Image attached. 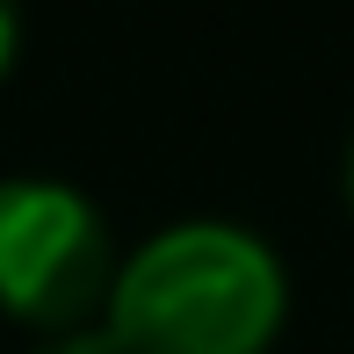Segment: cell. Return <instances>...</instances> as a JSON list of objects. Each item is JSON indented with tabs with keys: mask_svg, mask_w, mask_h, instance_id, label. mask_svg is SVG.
<instances>
[{
	"mask_svg": "<svg viewBox=\"0 0 354 354\" xmlns=\"http://www.w3.org/2000/svg\"><path fill=\"white\" fill-rule=\"evenodd\" d=\"M289 311V275L268 239L224 217L152 232L109 282L116 354H268Z\"/></svg>",
	"mask_w": 354,
	"mask_h": 354,
	"instance_id": "6da1fadb",
	"label": "cell"
},
{
	"mask_svg": "<svg viewBox=\"0 0 354 354\" xmlns=\"http://www.w3.org/2000/svg\"><path fill=\"white\" fill-rule=\"evenodd\" d=\"M109 282V232L80 188L44 174L0 181V311L22 326H73Z\"/></svg>",
	"mask_w": 354,
	"mask_h": 354,
	"instance_id": "7a4b0ae2",
	"label": "cell"
},
{
	"mask_svg": "<svg viewBox=\"0 0 354 354\" xmlns=\"http://www.w3.org/2000/svg\"><path fill=\"white\" fill-rule=\"evenodd\" d=\"M15 44H22V15H15V0H0V80L15 66Z\"/></svg>",
	"mask_w": 354,
	"mask_h": 354,
	"instance_id": "3957f363",
	"label": "cell"
},
{
	"mask_svg": "<svg viewBox=\"0 0 354 354\" xmlns=\"http://www.w3.org/2000/svg\"><path fill=\"white\" fill-rule=\"evenodd\" d=\"M58 354H116V347H109V333H102V340H58Z\"/></svg>",
	"mask_w": 354,
	"mask_h": 354,
	"instance_id": "277c9868",
	"label": "cell"
},
{
	"mask_svg": "<svg viewBox=\"0 0 354 354\" xmlns=\"http://www.w3.org/2000/svg\"><path fill=\"white\" fill-rule=\"evenodd\" d=\"M340 188H347V203H354V138H347V159H340Z\"/></svg>",
	"mask_w": 354,
	"mask_h": 354,
	"instance_id": "5b68a950",
	"label": "cell"
}]
</instances>
